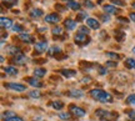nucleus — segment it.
<instances>
[{
	"label": "nucleus",
	"mask_w": 135,
	"mask_h": 121,
	"mask_svg": "<svg viewBox=\"0 0 135 121\" xmlns=\"http://www.w3.org/2000/svg\"><path fill=\"white\" fill-rule=\"evenodd\" d=\"M8 89H11V90H15V91H25L26 90V87L24 85H21V84H15V82H10L6 85Z\"/></svg>",
	"instance_id": "nucleus-7"
},
{
	"label": "nucleus",
	"mask_w": 135,
	"mask_h": 121,
	"mask_svg": "<svg viewBox=\"0 0 135 121\" xmlns=\"http://www.w3.org/2000/svg\"><path fill=\"white\" fill-rule=\"evenodd\" d=\"M14 63L19 64V65H24V64L28 63V58H26L25 55H23V54H19L18 56H15Z\"/></svg>",
	"instance_id": "nucleus-12"
},
{
	"label": "nucleus",
	"mask_w": 135,
	"mask_h": 121,
	"mask_svg": "<svg viewBox=\"0 0 135 121\" xmlns=\"http://www.w3.org/2000/svg\"><path fill=\"white\" fill-rule=\"evenodd\" d=\"M45 74H46V70L45 69H41V68H38L34 70V75H35V78H44L45 76Z\"/></svg>",
	"instance_id": "nucleus-19"
},
{
	"label": "nucleus",
	"mask_w": 135,
	"mask_h": 121,
	"mask_svg": "<svg viewBox=\"0 0 135 121\" xmlns=\"http://www.w3.org/2000/svg\"><path fill=\"white\" fill-rule=\"evenodd\" d=\"M111 3L114 5H119V6H124V5H125V3L121 1V0H111Z\"/></svg>",
	"instance_id": "nucleus-35"
},
{
	"label": "nucleus",
	"mask_w": 135,
	"mask_h": 121,
	"mask_svg": "<svg viewBox=\"0 0 135 121\" xmlns=\"http://www.w3.org/2000/svg\"><path fill=\"white\" fill-rule=\"evenodd\" d=\"M19 38L23 40V41H25V43H28V44L34 43V38L30 34H28V33H21V34L19 35Z\"/></svg>",
	"instance_id": "nucleus-11"
},
{
	"label": "nucleus",
	"mask_w": 135,
	"mask_h": 121,
	"mask_svg": "<svg viewBox=\"0 0 135 121\" xmlns=\"http://www.w3.org/2000/svg\"><path fill=\"white\" fill-rule=\"evenodd\" d=\"M74 40H75V43H76L78 45H88V44L90 43V38H89L86 34H81V33H78V34L75 35Z\"/></svg>",
	"instance_id": "nucleus-3"
},
{
	"label": "nucleus",
	"mask_w": 135,
	"mask_h": 121,
	"mask_svg": "<svg viewBox=\"0 0 135 121\" xmlns=\"http://www.w3.org/2000/svg\"><path fill=\"white\" fill-rule=\"evenodd\" d=\"M43 15V10L41 9H33L30 11V16H33V18H40Z\"/></svg>",
	"instance_id": "nucleus-21"
},
{
	"label": "nucleus",
	"mask_w": 135,
	"mask_h": 121,
	"mask_svg": "<svg viewBox=\"0 0 135 121\" xmlns=\"http://www.w3.org/2000/svg\"><path fill=\"white\" fill-rule=\"evenodd\" d=\"M64 26H65L68 30H73L76 28V21H75V20H71V19H66L64 21Z\"/></svg>",
	"instance_id": "nucleus-13"
},
{
	"label": "nucleus",
	"mask_w": 135,
	"mask_h": 121,
	"mask_svg": "<svg viewBox=\"0 0 135 121\" xmlns=\"http://www.w3.org/2000/svg\"><path fill=\"white\" fill-rule=\"evenodd\" d=\"M81 81H83V82H85V81H90V79H89V78H84V79L81 80ZM85 84H86V82H85Z\"/></svg>",
	"instance_id": "nucleus-47"
},
{
	"label": "nucleus",
	"mask_w": 135,
	"mask_h": 121,
	"mask_svg": "<svg viewBox=\"0 0 135 121\" xmlns=\"http://www.w3.org/2000/svg\"><path fill=\"white\" fill-rule=\"evenodd\" d=\"M53 34H54V36H60V35L63 34V29L59 28V26H56V28L53 29Z\"/></svg>",
	"instance_id": "nucleus-28"
},
{
	"label": "nucleus",
	"mask_w": 135,
	"mask_h": 121,
	"mask_svg": "<svg viewBox=\"0 0 135 121\" xmlns=\"http://www.w3.org/2000/svg\"><path fill=\"white\" fill-rule=\"evenodd\" d=\"M133 6H134V8H135V1H134V3H133Z\"/></svg>",
	"instance_id": "nucleus-50"
},
{
	"label": "nucleus",
	"mask_w": 135,
	"mask_h": 121,
	"mask_svg": "<svg viewBox=\"0 0 135 121\" xmlns=\"http://www.w3.org/2000/svg\"><path fill=\"white\" fill-rule=\"evenodd\" d=\"M83 4H84V6H85V8H89V9H93V8L95 6V5L93 4L90 0H84V1H83Z\"/></svg>",
	"instance_id": "nucleus-32"
},
{
	"label": "nucleus",
	"mask_w": 135,
	"mask_h": 121,
	"mask_svg": "<svg viewBox=\"0 0 135 121\" xmlns=\"http://www.w3.org/2000/svg\"><path fill=\"white\" fill-rule=\"evenodd\" d=\"M68 6H69L70 9L75 10V11L80 9V4H79V3H76V1H74V0H73V1H69V3H68Z\"/></svg>",
	"instance_id": "nucleus-24"
},
{
	"label": "nucleus",
	"mask_w": 135,
	"mask_h": 121,
	"mask_svg": "<svg viewBox=\"0 0 135 121\" xmlns=\"http://www.w3.org/2000/svg\"><path fill=\"white\" fill-rule=\"evenodd\" d=\"M104 11L106 14H116V13H120L118 8L113 6V5H104Z\"/></svg>",
	"instance_id": "nucleus-14"
},
{
	"label": "nucleus",
	"mask_w": 135,
	"mask_h": 121,
	"mask_svg": "<svg viewBox=\"0 0 135 121\" xmlns=\"http://www.w3.org/2000/svg\"><path fill=\"white\" fill-rule=\"evenodd\" d=\"M90 95H91L93 99H95L98 101L100 102H113V96H111L109 92L104 91V90H101V89H94L90 91Z\"/></svg>",
	"instance_id": "nucleus-1"
},
{
	"label": "nucleus",
	"mask_w": 135,
	"mask_h": 121,
	"mask_svg": "<svg viewBox=\"0 0 135 121\" xmlns=\"http://www.w3.org/2000/svg\"><path fill=\"white\" fill-rule=\"evenodd\" d=\"M51 106H53L55 110H61V109L64 107V104L60 101V100H56V101L51 102Z\"/></svg>",
	"instance_id": "nucleus-23"
},
{
	"label": "nucleus",
	"mask_w": 135,
	"mask_h": 121,
	"mask_svg": "<svg viewBox=\"0 0 135 121\" xmlns=\"http://www.w3.org/2000/svg\"><path fill=\"white\" fill-rule=\"evenodd\" d=\"M106 56H108V58H110V59H115V60H119V59L121 58L120 55H118V54H115V53H111V51L106 53Z\"/></svg>",
	"instance_id": "nucleus-29"
},
{
	"label": "nucleus",
	"mask_w": 135,
	"mask_h": 121,
	"mask_svg": "<svg viewBox=\"0 0 135 121\" xmlns=\"http://www.w3.org/2000/svg\"><path fill=\"white\" fill-rule=\"evenodd\" d=\"M6 51H8V54H10V55L18 56L20 54V49L16 48V46H9V48H6Z\"/></svg>",
	"instance_id": "nucleus-18"
},
{
	"label": "nucleus",
	"mask_w": 135,
	"mask_h": 121,
	"mask_svg": "<svg viewBox=\"0 0 135 121\" xmlns=\"http://www.w3.org/2000/svg\"><path fill=\"white\" fill-rule=\"evenodd\" d=\"M13 116H15L14 112H13V111H6V112L4 114V117H6V119H9V117H13Z\"/></svg>",
	"instance_id": "nucleus-38"
},
{
	"label": "nucleus",
	"mask_w": 135,
	"mask_h": 121,
	"mask_svg": "<svg viewBox=\"0 0 135 121\" xmlns=\"http://www.w3.org/2000/svg\"><path fill=\"white\" fill-rule=\"evenodd\" d=\"M5 121H24L21 117H18V116H13V117H9V119H5Z\"/></svg>",
	"instance_id": "nucleus-36"
},
{
	"label": "nucleus",
	"mask_w": 135,
	"mask_h": 121,
	"mask_svg": "<svg viewBox=\"0 0 135 121\" xmlns=\"http://www.w3.org/2000/svg\"><path fill=\"white\" fill-rule=\"evenodd\" d=\"M79 31L81 33V34H89L90 33V30H89V28L88 26H85V25H83V26H80V29H79Z\"/></svg>",
	"instance_id": "nucleus-33"
},
{
	"label": "nucleus",
	"mask_w": 135,
	"mask_h": 121,
	"mask_svg": "<svg viewBox=\"0 0 135 121\" xmlns=\"http://www.w3.org/2000/svg\"><path fill=\"white\" fill-rule=\"evenodd\" d=\"M15 1H16V0H3V3H4V4H6V3H10L11 5L15 4Z\"/></svg>",
	"instance_id": "nucleus-42"
},
{
	"label": "nucleus",
	"mask_w": 135,
	"mask_h": 121,
	"mask_svg": "<svg viewBox=\"0 0 135 121\" xmlns=\"http://www.w3.org/2000/svg\"><path fill=\"white\" fill-rule=\"evenodd\" d=\"M59 117L63 120H70L71 115H70V112H59Z\"/></svg>",
	"instance_id": "nucleus-26"
},
{
	"label": "nucleus",
	"mask_w": 135,
	"mask_h": 121,
	"mask_svg": "<svg viewBox=\"0 0 135 121\" xmlns=\"http://www.w3.org/2000/svg\"><path fill=\"white\" fill-rule=\"evenodd\" d=\"M100 18H101V20H103L104 23H106V21H110V18H109V15H101Z\"/></svg>",
	"instance_id": "nucleus-40"
},
{
	"label": "nucleus",
	"mask_w": 135,
	"mask_h": 121,
	"mask_svg": "<svg viewBox=\"0 0 135 121\" xmlns=\"http://www.w3.org/2000/svg\"><path fill=\"white\" fill-rule=\"evenodd\" d=\"M130 19L135 23V13H130Z\"/></svg>",
	"instance_id": "nucleus-45"
},
{
	"label": "nucleus",
	"mask_w": 135,
	"mask_h": 121,
	"mask_svg": "<svg viewBox=\"0 0 135 121\" xmlns=\"http://www.w3.org/2000/svg\"><path fill=\"white\" fill-rule=\"evenodd\" d=\"M60 74L63 75V76H65V78H74L75 75H76V71H74V70H61L60 71Z\"/></svg>",
	"instance_id": "nucleus-17"
},
{
	"label": "nucleus",
	"mask_w": 135,
	"mask_h": 121,
	"mask_svg": "<svg viewBox=\"0 0 135 121\" xmlns=\"http://www.w3.org/2000/svg\"><path fill=\"white\" fill-rule=\"evenodd\" d=\"M25 81L29 82V85H31V86H34V87H43V85H44L43 82L39 81L36 78H26Z\"/></svg>",
	"instance_id": "nucleus-8"
},
{
	"label": "nucleus",
	"mask_w": 135,
	"mask_h": 121,
	"mask_svg": "<svg viewBox=\"0 0 135 121\" xmlns=\"http://www.w3.org/2000/svg\"><path fill=\"white\" fill-rule=\"evenodd\" d=\"M118 21H120V23H123V24H128L129 23V20L126 19V18H118Z\"/></svg>",
	"instance_id": "nucleus-39"
},
{
	"label": "nucleus",
	"mask_w": 135,
	"mask_h": 121,
	"mask_svg": "<svg viewBox=\"0 0 135 121\" xmlns=\"http://www.w3.org/2000/svg\"><path fill=\"white\" fill-rule=\"evenodd\" d=\"M133 53L135 54V46H134V48H133Z\"/></svg>",
	"instance_id": "nucleus-49"
},
{
	"label": "nucleus",
	"mask_w": 135,
	"mask_h": 121,
	"mask_svg": "<svg viewBox=\"0 0 135 121\" xmlns=\"http://www.w3.org/2000/svg\"><path fill=\"white\" fill-rule=\"evenodd\" d=\"M46 49H48V41H40V43H36V45H35V51H36V54L44 53Z\"/></svg>",
	"instance_id": "nucleus-6"
},
{
	"label": "nucleus",
	"mask_w": 135,
	"mask_h": 121,
	"mask_svg": "<svg viewBox=\"0 0 135 121\" xmlns=\"http://www.w3.org/2000/svg\"><path fill=\"white\" fill-rule=\"evenodd\" d=\"M125 66L128 69H135V60L131 58H128L125 60Z\"/></svg>",
	"instance_id": "nucleus-22"
},
{
	"label": "nucleus",
	"mask_w": 135,
	"mask_h": 121,
	"mask_svg": "<svg viewBox=\"0 0 135 121\" xmlns=\"http://www.w3.org/2000/svg\"><path fill=\"white\" fill-rule=\"evenodd\" d=\"M55 51L58 53V51H60V49L56 48V46H54V48H51L50 50H49V54H50V55H54V54H55Z\"/></svg>",
	"instance_id": "nucleus-37"
},
{
	"label": "nucleus",
	"mask_w": 135,
	"mask_h": 121,
	"mask_svg": "<svg viewBox=\"0 0 135 121\" xmlns=\"http://www.w3.org/2000/svg\"><path fill=\"white\" fill-rule=\"evenodd\" d=\"M86 18H88L86 11H80V13L78 14V16H76V20L78 21H80V20H84V19H86Z\"/></svg>",
	"instance_id": "nucleus-27"
},
{
	"label": "nucleus",
	"mask_w": 135,
	"mask_h": 121,
	"mask_svg": "<svg viewBox=\"0 0 135 121\" xmlns=\"http://www.w3.org/2000/svg\"><path fill=\"white\" fill-rule=\"evenodd\" d=\"M126 114H128V116H129L130 120L135 121V111L134 110H129V111H126Z\"/></svg>",
	"instance_id": "nucleus-34"
},
{
	"label": "nucleus",
	"mask_w": 135,
	"mask_h": 121,
	"mask_svg": "<svg viewBox=\"0 0 135 121\" xmlns=\"http://www.w3.org/2000/svg\"><path fill=\"white\" fill-rule=\"evenodd\" d=\"M106 65H108V66H111V68H114V66H116V65H118V63H114V61H108V63H106Z\"/></svg>",
	"instance_id": "nucleus-41"
},
{
	"label": "nucleus",
	"mask_w": 135,
	"mask_h": 121,
	"mask_svg": "<svg viewBox=\"0 0 135 121\" xmlns=\"http://www.w3.org/2000/svg\"><path fill=\"white\" fill-rule=\"evenodd\" d=\"M86 25L89 26V28L95 29V30L100 28V23H99L97 19H93V18H89V19H86Z\"/></svg>",
	"instance_id": "nucleus-9"
},
{
	"label": "nucleus",
	"mask_w": 135,
	"mask_h": 121,
	"mask_svg": "<svg viewBox=\"0 0 135 121\" xmlns=\"http://www.w3.org/2000/svg\"><path fill=\"white\" fill-rule=\"evenodd\" d=\"M4 71L8 74V75H11V76L18 75V69L14 68V66H6V68H4Z\"/></svg>",
	"instance_id": "nucleus-15"
},
{
	"label": "nucleus",
	"mask_w": 135,
	"mask_h": 121,
	"mask_svg": "<svg viewBox=\"0 0 135 121\" xmlns=\"http://www.w3.org/2000/svg\"><path fill=\"white\" fill-rule=\"evenodd\" d=\"M126 102H128V104H130V105H135V94L129 95V96L126 97Z\"/></svg>",
	"instance_id": "nucleus-30"
},
{
	"label": "nucleus",
	"mask_w": 135,
	"mask_h": 121,
	"mask_svg": "<svg viewBox=\"0 0 135 121\" xmlns=\"http://www.w3.org/2000/svg\"><path fill=\"white\" fill-rule=\"evenodd\" d=\"M99 71H100L101 75H105V74H106V69H104V68H99Z\"/></svg>",
	"instance_id": "nucleus-43"
},
{
	"label": "nucleus",
	"mask_w": 135,
	"mask_h": 121,
	"mask_svg": "<svg viewBox=\"0 0 135 121\" xmlns=\"http://www.w3.org/2000/svg\"><path fill=\"white\" fill-rule=\"evenodd\" d=\"M84 95V92L81 90H70L69 91V96L70 97H74V99H79Z\"/></svg>",
	"instance_id": "nucleus-16"
},
{
	"label": "nucleus",
	"mask_w": 135,
	"mask_h": 121,
	"mask_svg": "<svg viewBox=\"0 0 135 121\" xmlns=\"http://www.w3.org/2000/svg\"><path fill=\"white\" fill-rule=\"evenodd\" d=\"M95 112H97V116L101 121H116L118 117H119V115L116 112L106 111V110H103V109H98Z\"/></svg>",
	"instance_id": "nucleus-2"
},
{
	"label": "nucleus",
	"mask_w": 135,
	"mask_h": 121,
	"mask_svg": "<svg viewBox=\"0 0 135 121\" xmlns=\"http://www.w3.org/2000/svg\"><path fill=\"white\" fill-rule=\"evenodd\" d=\"M0 25L3 29H9L13 26V21L9 19V18H1L0 19Z\"/></svg>",
	"instance_id": "nucleus-10"
},
{
	"label": "nucleus",
	"mask_w": 135,
	"mask_h": 121,
	"mask_svg": "<svg viewBox=\"0 0 135 121\" xmlns=\"http://www.w3.org/2000/svg\"><path fill=\"white\" fill-rule=\"evenodd\" d=\"M45 63V60H41V59H40V60H36V64H44Z\"/></svg>",
	"instance_id": "nucleus-46"
},
{
	"label": "nucleus",
	"mask_w": 135,
	"mask_h": 121,
	"mask_svg": "<svg viewBox=\"0 0 135 121\" xmlns=\"http://www.w3.org/2000/svg\"><path fill=\"white\" fill-rule=\"evenodd\" d=\"M29 96L33 97V99H39V97L41 96V94H40V91H38V90H31V91L29 92Z\"/></svg>",
	"instance_id": "nucleus-25"
},
{
	"label": "nucleus",
	"mask_w": 135,
	"mask_h": 121,
	"mask_svg": "<svg viewBox=\"0 0 135 121\" xmlns=\"http://www.w3.org/2000/svg\"><path fill=\"white\" fill-rule=\"evenodd\" d=\"M64 1H66V3H69V1H73V0H64Z\"/></svg>",
	"instance_id": "nucleus-48"
},
{
	"label": "nucleus",
	"mask_w": 135,
	"mask_h": 121,
	"mask_svg": "<svg viewBox=\"0 0 135 121\" xmlns=\"http://www.w3.org/2000/svg\"><path fill=\"white\" fill-rule=\"evenodd\" d=\"M55 9H58V10H60V11H63V10H65L63 8V6H60V5H55Z\"/></svg>",
	"instance_id": "nucleus-44"
},
{
	"label": "nucleus",
	"mask_w": 135,
	"mask_h": 121,
	"mask_svg": "<svg viewBox=\"0 0 135 121\" xmlns=\"http://www.w3.org/2000/svg\"><path fill=\"white\" fill-rule=\"evenodd\" d=\"M115 39L118 40L119 43L124 41V39H125V33H124V31H120V30H116L115 31Z\"/></svg>",
	"instance_id": "nucleus-20"
},
{
	"label": "nucleus",
	"mask_w": 135,
	"mask_h": 121,
	"mask_svg": "<svg viewBox=\"0 0 135 121\" xmlns=\"http://www.w3.org/2000/svg\"><path fill=\"white\" fill-rule=\"evenodd\" d=\"M13 30H14L15 33H20V34L24 33V28H23L21 25H14V26H13Z\"/></svg>",
	"instance_id": "nucleus-31"
},
{
	"label": "nucleus",
	"mask_w": 135,
	"mask_h": 121,
	"mask_svg": "<svg viewBox=\"0 0 135 121\" xmlns=\"http://www.w3.org/2000/svg\"><path fill=\"white\" fill-rule=\"evenodd\" d=\"M44 19H45V23H51V24H55V23H58L59 20H60V16H59L56 13H54V14L46 15Z\"/></svg>",
	"instance_id": "nucleus-5"
},
{
	"label": "nucleus",
	"mask_w": 135,
	"mask_h": 121,
	"mask_svg": "<svg viewBox=\"0 0 135 121\" xmlns=\"http://www.w3.org/2000/svg\"><path fill=\"white\" fill-rule=\"evenodd\" d=\"M69 110H70V112H73V114H74L75 116H78V117H81V116L85 115V110L81 109V107L76 106V105H70Z\"/></svg>",
	"instance_id": "nucleus-4"
}]
</instances>
